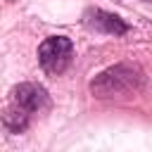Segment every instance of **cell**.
Segmentation results:
<instances>
[{
    "label": "cell",
    "mask_w": 152,
    "mask_h": 152,
    "mask_svg": "<svg viewBox=\"0 0 152 152\" xmlns=\"http://www.w3.org/2000/svg\"><path fill=\"white\" fill-rule=\"evenodd\" d=\"M147 83L145 71L133 64V62H119L104 71H100L90 81V93L100 100H112V97H131L138 95Z\"/></svg>",
    "instance_id": "6da1fadb"
},
{
    "label": "cell",
    "mask_w": 152,
    "mask_h": 152,
    "mask_svg": "<svg viewBox=\"0 0 152 152\" xmlns=\"http://www.w3.org/2000/svg\"><path fill=\"white\" fill-rule=\"evenodd\" d=\"M71 57H74V43L66 36H50L38 48V62L48 76L64 74L71 64Z\"/></svg>",
    "instance_id": "7a4b0ae2"
},
{
    "label": "cell",
    "mask_w": 152,
    "mask_h": 152,
    "mask_svg": "<svg viewBox=\"0 0 152 152\" xmlns=\"http://www.w3.org/2000/svg\"><path fill=\"white\" fill-rule=\"evenodd\" d=\"M83 24L88 28H93L97 33H107V36H124L128 31V24L121 17H116L112 12H104L100 7H88L83 12Z\"/></svg>",
    "instance_id": "3957f363"
},
{
    "label": "cell",
    "mask_w": 152,
    "mask_h": 152,
    "mask_svg": "<svg viewBox=\"0 0 152 152\" xmlns=\"http://www.w3.org/2000/svg\"><path fill=\"white\" fill-rule=\"evenodd\" d=\"M12 102H17L26 112L36 114V112H43L50 107V95L38 83H19L12 88Z\"/></svg>",
    "instance_id": "277c9868"
},
{
    "label": "cell",
    "mask_w": 152,
    "mask_h": 152,
    "mask_svg": "<svg viewBox=\"0 0 152 152\" xmlns=\"http://www.w3.org/2000/svg\"><path fill=\"white\" fill-rule=\"evenodd\" d=\"M28 119H31V112H26L21 104H12V107H7V112H5V116H2V124H5V128L10 131V133H21L26 126H28Z\"/></svg>",
    "instance_id": "5b68a950"
}]
</instances>
